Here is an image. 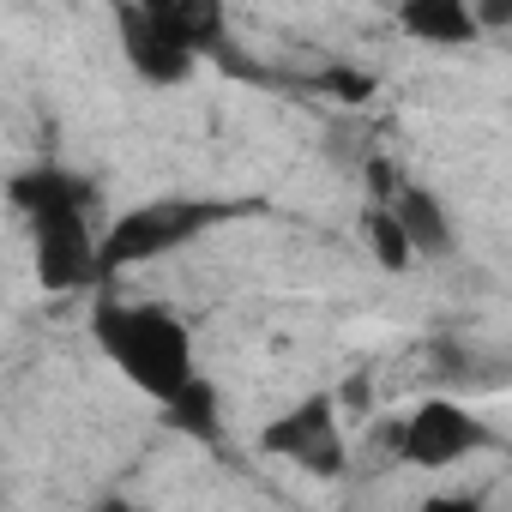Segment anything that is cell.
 <instances>
[{
    "label": "cell",
    "instance_id": "obj_3",
    "mask_svg": "<svg viewBox=\"0 0 512 512\" xmlns=\"http://www.w3.org/2000/svg\"><path fill=\"white\" fill-rule=\"evenodd\" d=\"M235 211H247V205H229V199H151V205L115 217V223L97 235L103 278H109V272H127V266H145V260H163V253L199 241L205 229L229 223Z\"/></svg>",
    "mask_w": 512,
    "mask_h": 512
},
{
    "label": "cell",
    "instance_id": "obj_10",
    "mask_svg": "<svg viewBox=\"0 0 512 512\" xmlns=\"http://www.w3.org/2000/svg\"><path fill=\"white\" fill-rule=\"evenodd\" d=\"M163 404V422L169 428H181V434H193V440H217V392H211V380H199V374H187L169 398H157Z\"/></svg>",
    "mask_w": 512,
    "mask_h": 512
},
{
    "label": "cell",
    "instance_id": "obj_8",
    "mask_svg": "<svg viewBox=\"0 0 512 512\" xmlns=\"http://www.w3.org/2000/svg\"><path fill=\"white\" fill-rule=\"evenodd\" d=\"M398 25H404L416 43H434V49H458V43L482 37L470 0H404V7H398Z\"/></svg>",
    "mask_w": 512,
    "mask_h": 512
},
{
    "label": "cell",
    "instance_id": "obj_7",
    "mask_svg": "<svg viewBox=\"0 0 512 512\" xmlns=\"http://www.w3.org/2000/svg\"><path fill=\"white\" fill-rule=\"evenodd\" d=\"M386 211L398 217L410 253H452V223L440 211V199L416 181H386Z\"/></svg>",
    "mask_w": 512,
    "mask_h": 512
},
{
    "label": "cell",
    "instance_id": "obj_12",
    "mask_svg": "<svg viewBox=\"0 0 512 512\" xmlns=\"http://www.w3.org/2000/svg\"><path fill=\"white\" fill-rule=\"evenodd\" d=\"M470 13H476V31H500L512 19V0H470Z\"/></svg>",
    "mask_w": 512,
    "mask_h": 512
},
{
    "label": "cell",
    "instance_id": "obj_5",
    "mask_svg": "<svg viewBox=\"0 0 512 512\" xmlns=\"http://www.w3.org/2000/svg\"><path fill=\"white\" fill-rule=\"evenodd\" d=\"M266 452L314 470V476H338L344 470V434H338V416H332V398H302L284 422L266 428Z\"/></svg>",
    "mask_w": 512,
    "mask_h": 512
},
{
    "label": "cell",
    "instance_id": "obj_4",
    "mask_svg": "<svg viewBox=\"0 0 512 512\" xmlns=\"http://www.w3.org/2000/svg\"><path fill=\"white\" fill-rule=\"evenodd\" d=\"M392 446H398V458H404V464L446 470V464H458V458L482 452V446H488V428H482V422H476L464 404H446V398H434V404H416V410L398 422Z\"/></svg>",
    "mask_w": 512,
    "mask_h": 512
},
{
    "label": "cell",
    "instance_id": "obj_1",
    "mask_svg": "<svg viewBox=\"0 0 512 512\" xmlns=\"http://www.w3.org/2000/svg\"><path fill=\"white\" fill-rule=\"evenodd\" d=\"M7 199L31 217V247H37V278L43 290H85L103 278L97 260V229H91V193L67 169H25L13 175Z\"/></svg>",
    "mask_w": 512,
    "mask_h": 512
},
{
    "label": "cell",
    "instance_id": "obj_11",
    "mask_svg": "<svg viewBox=\"0 0 512 512\" xmlns=\"http://www.w3.org/2000/svg\"><path fill=\"white\" fill-rule=\"evenodd\" d=\"M362 235L374 241V253H380V266H392V272L416 260V253H410V241H404V229H398V217H392L386 205H374V211L362 217Z\"/></svg>",
    "mask_w": 512,
    "mask_h": 512
},
{
    "label": "cell",
    "instance_id": "obj_6",
    "mask_svg": "<svg viewBox=\"0 0 512 512\" xmlns=\"http://www.w3.org/2000/svg\"><path fill=\"white\" fill-rule=\"evenodd\" d=\"M115 37H121V55H127V67L145 79V85H181L193 67H199V55L181 43V37H169L139 0H121L115 7Z\"/></svg>",
    "mask_w": 512,
    "mask_h": 512
},
{
    "label": "cell",
    "instance_id": "obj_2",
    "mask_svg": "<svg viewBox=\"0 0 512 512\" xmlns=\"http://www.w3.org/2000/svg\"><path fill=\"white\" fill-rule=\"evenodd\" d=\"M91 332L103 344V356L145 392V398H169L193 368V338L181 326L175 308H157V302H115L103 296L97 314H91Z\"/></svg>",
    "mask_w": 512,
    "mask_h": 512
},
{
    "label": "cell",
    "instance_id": "obj_9",
    "mask_svg": "<svg viewBox=\"0 0 512 512\" xmlns=\"http://www.w3.org/2000/svg\"><path fill=\"white\" fill-rule=\"evenodd\" d=\"M139 7L169 31L181 37L193 55H211L223 43V0H139Z\"/></svg>",
    "mask_w": 512,
    "mask_h": 512
}]
</instances>
